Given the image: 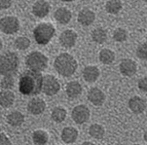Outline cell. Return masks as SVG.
Returning <instances> with one entry per match:
<instances>
[{
	"label": "cell",
	"instance_id": "cell-14",
	"mask_svg": "<svg viewBox=\"0 0 147 145\" xmlns=\"http://www.w3.org/2000/svg\"><path fill=\"white\" fill-rule=\"evenodd\" d=\"M129 107L134 113L140 114L146 108V102L139 96H134L129 100Z\"/></svg>",
	"mask_w": 147,
	"mask_h": 145
},
{
	"label": "cell",
	"instance_id": "cell-19",
	"mask_svg": "<svg viewBox=\"0 0 147 145\" xmlns=\"http://www.w3.org/2000/svg\"><path fill=\"white\" fill-rule=\"evenodd\" d=\"M82 92V86L77 81L69 82L66 86V94L70 98H75Z\"/></svg>",
	"mask_w": 147,
	"mask_h": 145
},
{
	"label": "cell",
	"instance_id": "cell-5",
	"mask_svg": "<svg viewBox=\"0 0 147 145\" xmlns=\"http://www.w3.org/2000/svg\"><path fill=\"white\" fill-rule=\"evenodd\" d=\"M26 63L30 68V70L40 72L46 69L47 65H48V59L40 52L35 51L27 55Z\"/></svg>",
	"mask_w": 147,
	"mask_h": 145
},
{
	"label": "cell",
	"instance_id": "cell-31",
	"mask_svg": "<svg viewBox=\"0 0 147 145\" xmlns=\"http://www.w3.org/2000/svg\"><path fill=\"white\" fill-rule=\"evenodd\" d=\"M14 86V78L13 76H3L1 79V88L4 90L11 89Z\"/></svg>",
	"mask_w": 147,
	"mask_h": 145
},
{
	"label": "cell",
	"instance_id": "cell-35",
	"mask_svg": "<svg viewBox=\"0 0 147 145\" xmlns=\"http://www.w3.org/2000/svg\"><path fill=\"white\" fill-rule=\"evenodd\" d=\"M81 145H96L94 143H93V142H90V141H86V142H83Z\"/></svg>",
	"mask_w": 147,
	"mask_h": 145
},
{
	"label": "cell",
	"instance_id": "cell-26",
	"mask_svg": "<svg viewBox=\"0 0 147 145\" xmlns=\"http://www.w3.org/2000/svg\"><path fill=\"white\" fill-rule=\"evenodd\" d=\"M105 9L109 14H117L122 9V2L119 0H109L105 4Z\"/></svg>",
	"mask_w": 147,
	"mask_h": 145
},
{
	"label": "cell",
	"instance_id": "cell-16",
	"mask_svg": "<svg viewBox=\"0 0 147 145\" xmlns=\"http://www.w3.org/2000/svg\"><path fill=\"white\" fill-rule=\"evenodd\" d=\"M83 77L85 81L89 82V83L96 82L99 77V69L96 66L94 65L85 67L83 70Z\"/></svg>",
	"mask_w": 147,
	"mask_h": 145
},
{
	"label": "cell",
	"instance_id": "cell-13",
	"mask_svg": "<svg viewBox=\"0 0 147 145\" xmlns=\"http://www.w3.org/2000/svg\"><path fill=\"white\" fill-rule=\"evenodd\" d=\"M50 11V5L47 1H43V0H39L36 1L33 4L32 7V12L38 18H44L48 15Z\"/></svg>",
	"mask_w": 147,
	"mask_h": 145
},
{
	"label": "cell",
	"instance_id": "cell-37",
	"mask_svg": "<svg viewBox=\"0 0 147 145\" xmlns=\"http://www.w3.org/2000/svg\"><path fill=\"white\" fill-rule=\"evenodd\" d=\"M134 145H139V144H134Z\"/></svg>",
	"mask_w": 147,
	"mask_h": 145
},
{
	"label": "cell",
	"instance_id": "cell-29",
	"mask_svg": "<svg viewBox=\"0 0 147 145\" xmlns=\"http://www.w3.org/2000/svg\"><path fill=\"white\" fill-rule=\"evenodd\" d=\"M128 33L124 28H117L113 33V38L117 42H124L127 40Z\"/></svg>",
	"mask_w": 147,
	"mask_h": 145
},
{
	"label": "cell",
	"instance_id": "cell-27",
	"mask_svg": "<svg viewBox=\"0 0 147 145\" xmlns=\"http://www.w3.org/2000/svg\"><path fill=\"white\" fill-rule=\"evenodd\" d=\"M66 118V110L63 107H57L52 111V119L57 123H61Z\"/></svg>",
	"mask_w": 147,
	"mask_h": 145
},
{
	"label": "cell",
	"instance_id": "cell-38",
	"mask_svg": "<svg viewBox=\"0 0 147 145\" xmlns=\"http://www.w3.org/2000/svg\"><path fill=\"white\" fill-rule=\"evenodd\" d=\"M146 3H147V1H146Z\"/></svg>",
	"mask_w": 147,
	"mask_h": 145
},
{
	"label": "cell",
	"instance_id": "cell-28",
	"mask_svg": "<svg viewBox=\"0 0 147 145\" xmlns=\"http://www.w3.org/2000/svg\"><path fill=\"white\" fill-rule=\"evenodd\" d=\"M30 45V41L26 37H18L15 40V47L19 50H26Z\"/></svg>",
	"mask_w": 147,
	"mask_h": 145
},
{
	"label": "cell",
	"instance_id": "cell-6",
	"mask_svg": "<svg viewBox=\"0 0 147 145\" xmlns=\"http://www.w3.org/2000/svg\"><path fill=\"white\" fill-rule=\"evenodd\" d=\"M61 90V85L57 78L53 75H45L43 78V86H42V92L46 96H55L58 94Z\"/></svg>",
	"mask_w": 147,
	"mask_h": 145
},
{
	"label": "cell",
	"instance_id": "cell-10",
	"mask_svg": "<svg viewBox=\"0 0 147 145\" xmlns=\"http://www.w3.org/2000/svg\"><path fill=\"white\" fill-rule=\"evenodd\" d=\"M77 40V33L75 31L67 29L61 32V36H59V42L65 48H71L76 43Z\"/></svg>",
	"mask_w": 147,
	"mask_h": 145
},
{
	"label": "cell",
	"instance_id": "cell-30",
	"mask_svg": "<svg viewBox=\"0 0 147 145\" xmlns=\"http://www.w3.org/2000/svg\"><path fill=\"white\" fill-rule=\"evenodd\" d=\"M136 55L139 59L147 61V42H144V43L139 45L138 50H136Z\"/></svg>",
	"mask_w": 147,
	"mask_h": 145
},
{
	"label": "cell",
	"instance_id": "cell-17",
	"mask_svg": "<svg viewBox=\"0 0 147 145\" xmlns=\"http://www.w3.org/2000/svg\"><path fill=\"white\" fill-rule=\"evenodd\" d=\"M77 137H78V132L75 127H64L61 132V139L65 143H73L76 141Z\"/></svg>",
	"mask_w": 147,
	"mask_h": 145
},
{
	"label": "cell",
	"instance_id": "cell-33",
	"mask_svg": "<svg viewBox=\"0 0 147 145\" xmlns=\"http://www.w3.org/2000/svg\"><path fill=\"white\" fill-rule=\"evenodd\" d=\"M0 145H11V141L4 132L0 134Z\"/></svg>",
	"mask_w": 147,
	"mask_h": 145
},
{
	"label": "cell",
	"instance_id": "cell-2",
	"mask_svg": "<svg viewBox=\"0 0 147 145\" xmlns=\"http://www.w3.org/2000/svg\"><path fill=\"white\" fill-rule=\"evenodd\" d=\"M54 67L59 75L63 77H69L75 73L77 61L71 55L63 53L56 57L54 61Z\"/></svg>",
	"mask_w": 147,
	"mask_h": 145
},
{
	"label": "cell",
	"instance_id": "cell-21",
	"mask_svg": "<svg viewBox=\"0 0 147 145\" xmlns=\"http://www.w3.org/2000/svg\"><path fill=\"white\" fill-rule=\"evenodd\" d=\"M7 121L8 123L13 127H19L24 123V116L21 112L19 111H14L12 113H10L7 116Z\"/></svg>",
	"mask_w": 147,
	"mask_h": 145
},
{
	"label": "cell",
	"instance_id": "cell-3",
	"mask_svg": "<svg viewBox=\"0 0 147 145\" xmlns=\"http://www.w3.org/2000/svg\"><path fill=\"white\" fill-rule=\"evenodd\" d=\"M19 66V57L15 53L7 52L0 59V73L3 76H12Z\"/></svg>",
	"mask_w": 147,
	"mask_h": 145
},
{
	"label": "cell",
	"instance_id": "cell-36",
	"mask_svg": "<svg viewBox=\"0 0 147 145\" xmlns=\"http://www.w3.org/2000/svg\"><path fill=\"white\" fill-rule=\"evenodd\" d=\"M144 139H145V141L147 142V131L145 132V134H144Z\"/></svg>",
	"mask_w": 147,
	"mask_h": 145
},
{
	"label": "cell",
	"instance_id": "cell-18",
	"mask_svg": "<svg viewBox=\"0 0 147 145\" xmlns=\"http://www.w3.org/2000/svg\"><path fill=\"white\" fill-rule=\"evenodd\" d=\"M54 16H55V19H56L59 24H66L70 22L72 14L68 9L61 7V8H59L56 12H55Z\"/></svg>",
	"mask_w": 147,
	"mask_h": 145
},
{
	"label": "cell",
	"instance_id": "cell-24",
	"mask_svg": "<svg viewBox=\"0 0 147 145\" xmlns=\"http://www.w3.org/2000/svg\"><path fill=\"white\" fill-rule=\"evenodd\" d=\"M92 39L94 40L96 43L102 44L106 41L107 39V33L103 28H96L92 32Z\"/></svg>",
	"mask_w": 147,
	"mask_h": 145
},
{
	"label": "cell",
	"instance_id": "cell-22",
	"mask_svg": "<svg viewBox=\"0 0 147 145\" xmlns=\"http://www.w3.org/2000/svg\"><path fill=\"white\" fill-rule=\"evenodd\" d=\"M32 140L36 145H45L49 141V136L46 132L37 129L32 134Z\"/></svg>",
	"mask_w": 147,
	"mask_h": 145
},
{
	"label": "cell",
	"instance_id": "cell-9",
	"mask_svg": "<svg viewBox=\"0 0 147 145\" xmlns=\"http://www.w3.org/2000/svg\"><path fill=\"white\" fill-rule=\"evenodd\" d=\"M119 70L124 76L131 77L133 75L136 74V70H138V64L133 59H123L119 64Z\"/></svg>",
	"mask_w": 147,
	"mask_h": 145
},
{
	"label": "cell",
	"instance_id": "cell-15",
	"mask_svg": "<svg viewBox=\"0 0 147 145\" xmlns=\"http://www.w3.org/2000/svg\"><path fill=\"white\" fill-rule=\"evenodd\" d=\"M96 19V15L92 10L89 9H83L78 14V22L83 26H90L92 24Z\"/></svg>",
	"mask_w": 147,
	"mask_h": 145
},
{
	"label": "cell",
	"instance_id": "cell-8",
	"mask_svg": "<svg viewBox=\"0 0 147 145\" xmlns=\"http://www.w3.org/2000/svg\"><path fill=\"white\" fill-rule=\"evenodd\" d=\"M71 117L76 124H84L90 118V110L85 105H77L72 110Z\"/></svg>",
	"mask_w": 147,
	"mask_h": 145
},
{
	"label": "cell",
	"instance_id": "cell-25",
	"mask_svg": "<svg viewBox=\"0 0 147 145\" xmlns=\"http://www.w3.org/2000/svg\"><path fill=\"white\" fill-rule=\"evenodd\" d=\"M89 134L93 138H96V139H100L102 138L105 132H104V129L102 126L98 124H94L90 127L89 129Z\"/></svg>",
	"mask_w": 147,
	"mask_h": 145
},
{
	"label": "cell",
	"instance_id": "cell-12",
	"mask_svg": "<svg viewBox=\"0 0 147 145\" xmlns=\"http://www.w3.org/2000/svg\"><path fill=\"white\" fill-rule=\"evenodd\" d=\"M46 108V103L41 98H32L27 104V109L33 115H39L43 113Z\"/></svg>",
	"mask_w": 147,
	"mask_h": 145
},
{
	"label": "cell",
	"instance_id": "cell-4",
	"mask_svg": "<svg viewBox=\"0 0 147 145\" xmlns=\"http://www.w3.org/2000/svg\"><path fill=\"white\" fill-rule=\"evenodd\" d=\"M56 29L53 24H47V22H42L39 24L33 30V35L35 38V41L39 45H47L53 38Z\"/></svg>",
	"mask_w": 147,
	"mask_h": 145
},
{
	"label": "cell",
	"instance_id": "cell-1",
	"mask_svg": "<svg viewBox=\"0 0 147 145\" xmlns=\"http://www.w3.org/2000/svg\"><path fill=\"white\" fill-rule=\"evenodd\" d=\"M43 78L40 72L27 70L24 72L19 81V90L26 96H37L42 91Z\"/></svg>",
	"mask_w": 147,
	"mask_h": 145
},
{
	"label": "cell",
	"instance_id": "cell-32",
	"mask_svg": "<svg viewBox=\"0 0 147 145\" xmlns=\"http://www.w3.org/2000/svg\"><path fill=\"white\" fill-rule=\"evenodd\" d=\"M138 88L142 92H147V76L138 80Z\"/></svg>",
	"mask_w": 147,
	"mask_h": 145
},
{
	"label": "cell",
	"instance_id": "cell-11",
	"mask_svg": "<svg viewBox=\"0 0 147 145\" xmlns=\"http://www.w3.org/2000/svg\"><path fill=\"white\" fill-rule=\"evenodd\" d=\"M88 99L94 105L100 106L103 104L105 96H104L103 92L98 88H92L88 92Z\"/></svg>",
	"mask_w": 147,
	"mask_h": 145
},
{
	"label": "cell",
	"instance_id": "cell-7",
	"mask_svg": "<svg viewBox=\"0 0 147 145\" xmlns=\"http://www.w3.org/2000/svg\"><path fill=\"white\" fill-rule=\"evenodd\" d=\"M0 28L6 34L16 33L20 28V22L16 17H4L0 21Z\"/></svg>",
	"mask_w": 147,
	"mask_h": 145
},
{
	"label": "cell",
	"instance_id": "cell-23",
	"mask_svg": "<svg viewBox=\"0 0 147 145\" xmlns=\"http://www.w3.org/2000/svg\"><path fill=\"white\" fill-rule=\"evenodd\" d=\"M115 59V54L110 49H102L99 52V61L104 64H110Z\"/></svg>",
	"mask_w": 147,
	"mask_h": 145
},
{
	"label": "cell",
	"instance_id": "cell-20",
	"mask_svg": "<svg viewBox=\"0 0 147 145\" xmlns=\"http://www.w3.org/2000/svg\"><path fill=\"white\" fill-rule=\"evenodd\" d=\"M14 101H15V96L13 92L10 91L1 92V94H0V104H1L2 107L7 108V107L12 106Z\"/></svg>",
	"mask_w": 147,
	"mask_h": 145
},
{
	"label": "cell",
	"instance_id": "cell-34",
	"mask_svg": "<svg viewBox=\"0 0 147 145\" xmlns=\"http://www.w3.org/2000/svg\"><path fill=\"white\" fill-rule=\"evenodd\" d=\"M12 4V1L10 0H1L0 1V7L1 9H6V8H9Z\"/></svg>",
	"mask_w": 147,
	"mask_h": 145
}]
</instances>
